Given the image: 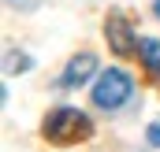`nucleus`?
<instances>
[{"label":"nucleus","instance_id":"nucleus-8","mask_svg":"<svg viewBox=\"0 0 160 152\" xmlns=\"http://www.w3.org/2000/svg\"><path fill=\"white\" fill-rule=\"evenodd\" d=\"M153 15H157V19H160V0H157V4H153Z\"/></svg>","mask_w":160,"mask_h":152},{"label":"nucleus","instance_id":"nucleus-4","mask_svg":"<svg viewBox=\"0 0 160 152\" xmlns=\"http://www.w3.org/2000/svg\"><path fill=\"white\" fill-rule=\"evenodd\" d=\"M93 74H97V59H93L89 52H82V56H75V59L67 63V71H63V85H82V82H89Z\"/></svg>","mask_w":160,"mask_h":152},{"label":"nucleus","instance_id":"nucleus-1","mask_svg":"<svg viewBox=\"0 0 160 152\" xmlns=\"http://www.w3.org/2000/svg\"><path fill=\"white\" fill-rule=\"evenodd\" d=\"M89 130H93V122H89V115L78 112V108H56V112L45 119V137L56 141V145L89 137Z\"/></svg>","mask_w":160,"mask_h":152},{"label":"nucleus","instance_id":"nucleus-5","mask_svg":"<svg viewBox=\"0 0 160 152\" xmlns=\"http://www.w3.org/2000/svg\"><path fill=\"white\" fill-rule=\"evenodd\" d=\"M138 52H142V63H145L153 74H160V41L157 37H142Z\"/></svg>","mask_w":160,"mask_h":152},{"label":"nucleus","instance_id":"nucleus-2","mask_svg":"<svg viewBox=\"0 0 160 152\" xmlns=\"http://www.w3.org/2000/svg\"><path fill=\"white\" fill-rule=\"evenodd\" d=\"M130 93H134V82H130V74L119 71V67H108L104 74L93 82V104L104 108V112L123 108V104L130 100Z\"/></svg>","mask_w":160,"mask_h":152},{"label":"nucleus","instance_id":"nucleus-6","mask_svg":"<svg viewBox=\"0 0 160 152\" xmlns=\"http://www.w3.org/2000/svg\"><path fill=\"white\" fill-rule=\"evenodd\" d=\"M26 67H30V56H15V52H8V74L26 71Z\"/></svg>","mask_w":160,"mask_h":152},{"label":"nucleus","instance_id":"nucleus-7","mask_svg":"<svg viewBox=\"0 0 160 152\" xmlns=\"http://www.w3.org/2000/svg\"><path fill=\"white\" fill-rule=\"evenodd\" d=\"M145 137H149V145H160V122L149 126V134H145Z\"/></svg>","mask_w":160,"mask_h":152},{"label":"nucleus","instance_id":"nucleus-3","mask_svg":"<svg viewBox=\"0 0 160 152\" xmlns=\"http://www.w3.org/2000/svg\"><path fill=\"white\" fill-rule=\"evenodd\" d=\"M104 34H108V45H112V52L116 56H130L142 41H138V34H134V26L127 22V15H108V22H104Z\"/></svg>","mask_w":160,"mask_h":152}]
</instances>
